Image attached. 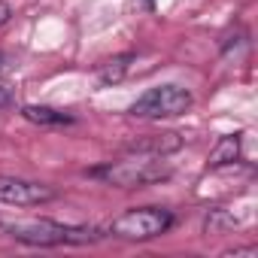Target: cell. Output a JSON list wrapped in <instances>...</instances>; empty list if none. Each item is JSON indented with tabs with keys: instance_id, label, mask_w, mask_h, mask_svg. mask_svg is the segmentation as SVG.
<instances>
[{
	"instance_id": "obj_13",
	"label": "cell",
	"mask_w": 258,
	"mask_h": 258,
	"mask_svg": "<svg viewBox=\"0 0 258 258\" xmlns=\"http://www.w3.org/2000/svg\"><path fill=\"white\" fill-rule=\"evenodd\" d=\"M10 67H13V58H10V55H4V52H0V73H7Z\"/></svg>"
},
{
	"instance_id": "obj_9",
	"label": "cell",
	"mask_w": 258,
	"mask_h": 258,
	"mask_svg": "<svg viewBox=\"0 0 258 258\" xmlns=\"http://www.w3.org/2000/svg\"><path fill=\"white\" fill-rule=\"evenodd\" d=\"M182 146V137L179 134H152L146 140H137L131 146V152H146V155H170Z\"/></svg>"
},
{
	"instance_id": "obj_4",
	"label": "cell",
	"mask_w": 258,
	"mask_h": 258,
	"mask_svg": "<svg viewBox=\"0 0 258 258\" xmlns=\"http://www.w3.org/2000/svg\"><path fill=\"white\" fill-rule=\"evenodd\" d=\"M195 103L191 91L176 85V82H164V85H155L149 91H143L131 109H127V115L134 118H173V115H182L188 112Z\"/></svg>"
},
{
	"instance_id": "obj_11",
	"label": "cell",
	"mask_w": 258,
	"mask_h": 258,
	"mask_svg": "<svg viewBox=\"0 0 258 258\" xmlns=\"http://www.w3.org/2000/svg\"><path fill=\"white\" fill-rule=\"evenodd\" d=\"M10 19H13V7L7 4V0H0V28H4Z\"/></svg>"
},
{
	"instance_id": "obj_1",
	"label": "cell",
	"mask_w": 258,
	"mask_h": 258,
	"mask_svg": "<svg viewBox=\"0 0 258 258\" xmlns=\"http://www.w3.org/2000/svg\"><path fill=\"white\" fill-rule=\"evenodd\" d=\"M167 155H146V152H134V158L124 161H106L103 167H91L88 176L100 179L106 185L115 188H143L152 182H161L173 173V164L164 161Z\"/></svg>"
},
{
	"instance_id": "obj_10",
	"label": "cell",
	"mask_w": 258,
	"mask_h": 258,
	"mask_svg": "<svg viewBox=\"0 0 258 258\" xmlns=\"http://www.w3.org/2000/svg\"><path fill=\"white\" fill-rule=\"evenodd\" d=\"M225 255H228V258H237V255H249V258H255L258 249H255V246H243V249H228Z\"/></svg>"
},
{
	"instance_id": "obj_6",
	"label": "cell",
	"mask_w": 258,
	"mask_h": 258,
	"mask_svg": "<svg viewBox=\"0 0 258 258\" xmlns=\"http://www.w3.org/2000/svg\"><path fill=\"white\" fill-rule=\"evenodd\" d=\"M22 115L34 124H49V127H61V124H73L76 118L64 109H55V106H40V103H28L22 106Z\"/></svg>"
},
{
	"instance_id": "obj_7",
	"label": "cell",
	"mask_w": 258,
	"mask_h": 258,
	"mask_svg": "<svg viewBox=\"0 0 258 258\" xmlns=\"http://www.w3.org/2000/svg\"><path fill=\"white\" fill-rule=\"evenodd\" d=\"M240 158V134H225L213 149H210V158L207 164L216 170V167H228V164H237Z\"/></svg>"
},
{
	"instance_id": "obj_2",
	"label": "cell",
	"mask_w": 258,
	"mask_h": 258,
	"mask_svg": "<svg viewBox=\"0 0 258 258\" xmlns=\"http://www.w3.org/2000/svg\"><path fill=\"white\" fill-rule=\"evenodd\" d=\"M10 237L28 246H88L97 243L103 234L88 225H64L52 219H31V222H16L7 225Z\"/></svg>"
},
{
	"instance_id": "obj_12",
	"label": "cell",
	"mask_w": 258,
	"mask_h": 258,
	"mask_svg": "<svg viewBox=\"0 0 258 258\" xmlns=\"http://www.w3.org/2000/svg\"><path fill=\"white\" fill-rule=\"evenodd\" d=\"M13 103V88L0 82V106H10Z\"/></svg>"
},
{
	"instance_id": "obj_3",
	"label": "cell",
	"mask_w": 258,
	"mask_h": 258,
	"mask_svg": "<svg viewBox=\"0 0 258 258\" xmlns=\"http://www.w3.org/2000/svg\"><path fill=\"white\" fill-rule=\"evenodd\" d=\"M173 228V213L164 207H134L121 216H115L106 225V234L118 237V240H131V243H143V240H155L161 234H167Z\"/></svg>"
},
{
	"instance_id": "obj_8",
	"label": "cell",
	"mask_w": 258,
	"mask_h": 258,
	"mask_svg": "<svg viewBox=\"0 0 258 258\" xmlns=\"http://www.w3.org/2000/svg\"><path fill=\"white\" fill-rule=\"evenodd\" d=\"M134 61V52H124V55H115V58H106L103 64H97V82L100 85H118L124 76H127V67Z\"/></svg>"
},
{
	"instance_id": "obj_5",
	"label": "cell",
	"mask_w": 258,
	"mask_h": 258,
	"mask_svg": "<svg viewBox=\"0 0 258 258\" xmlns=\"http://www.w3.org/2000/svg\"><path fill=\"white\" fill-rule=\"evenodd\" d=\"M52 198H55V191L43 182L22 179V176H0V201L4 204L37 207V204H49Z\"/></svg>"
}]
</instances>
